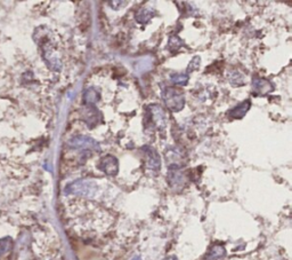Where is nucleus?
Wrapping results in <instances>:
<instances>
[{"label":"nucleus","mask_w":292,"mask_h":260,"mask_svg":"<svg viewBox=\"0 0 292 260\" xmlns=\"http://www.w3.org/2000/svg\"><path fill=\"white\" fill-rule=\"evenodd\" d=\"M162 99L165 101L166 107L174 113L181 111L185 106L184 93L181 89L176 87H166L162 91Z\"/></svg>","instance_id":"1"},{"label":"nucleus","mask_w":292,"mask_h":260,"mask_svg":"<svg viewBox=\"0 0 292 260\" xmlns=\"http://www.w3.org/2000/svg\"><path fill=\"white\" fill-rule=\"evenodd\" d=\"M97 185L91 180H77L66 186L65 194L83 197H93L97 192Z\"/></svg>","instance_id":"2"},{"label":"nucleus","mask_w":292,"mask_h":260,"mask_svg":"<svg viewBox=\"0 0 292 260\" xmlns=\"http://www.w3.org/2000/svg\"><path fill=\"white\" fill-rule=\"evenodd\" d=\"M146 119L147 125H151L155 130H164L167 125V114L164 108L159 104H151L146 109Z\"/></svg>","instance_id":"3"},{"label":"nucleus","mask_w":292,"mask_h":260,"mask_svg":"<svg viewBox=\"0 0 292 260\" xmlns=\"http://www.w3.org/2000/svg\"><path fill=\"white\" fill-rule=\"evenodd\" d=\"M69 146L71 148H76V149H90L94 151H100L101 147L97 141L91 139L86 136H77L73 137L69 141Z\"/></svg>","instance_id":"4"},{"label":"nucleus","mask_w":292,"mask_h":260,"mask_svg":"<svg viewBox=\"0 0 292 260\" xmlns=\"http://www.w3.org/2000/svg\"><path fill=\"white\" fill-rule=\"evenodd\" d=\"M101 111L94 104H84L83 108V120L88 127H94L101 121Z\"/></svg>","instance_id":"5"},{"label":"nucleus","mask_w":292,"mask_h":260,"mask_svg":"<svg viewBox=\"0 0 292 260\" xmlns=\"http://www.w3.org/2000/svg\"><path fill=\"white\" fill-rule=\"evenodd\" d=\"M98 167H100V170L104 172L105 174L114 177L119 172V162L117 158L112 156V155H105L104 157L101 158Z\"/></svg>","instance_id":"6"},{"label":"nucleus","mask_w":292,"mask_h":260,"mask_svg":"<svg viewBox=\"0 0 292 260\" xmlns=\"http://www.w3.org/2000/svg\"><path fill=\"white\" fill-rule=\"evenodd\" d=\"M143 150H144L145 157H146V167L148 170L153 172H159L161 167V158L157 153V150H154L153 148L151 147H143Z\"/></svg>","instance_id":"7"},{"label":"nucleus","mask_w":292,"mask_h":260,"mask_svg":"<svg viewBox=\"0 0 292 260\" xmlns=\"http://www.w3.org/2000/svg\"><path fill=\"white\" fill-rule=\"evenodd\" d=\"M185 174L183 173L182 168L178 165H172V166H170L168 172V182L171 188L183 187L185 185Z\"/></svg>","instance_id":"8"},{"label":"nucleus","mask_w":292,"mask_h":260,"mask_svg":"<svg viewBox=\"0 0 292 260\" xmlns=\"http://www.w3.org/2000/svg\"><path fill=\"white\" fill-rule=\"evenodd\" d=\"M252 90L257 95H265L274 90V85L268 79L254 77L252 79Z\"/></svg>","instance_id":"9"},{"label":"nucleus","mask_w":292,"mask_h":260,"mask_svg":"<svg viewBox=\"0 0 292 260\" xmlns=\"http://www.w3.org/2000/svg\"><path fill=\"white\" fill-rule=\"evenodd\" d=\"M250 107H251V102L249 100L243 101L242 103L239 104V106L234 107L233 109H230L229 111V115L233 118H242L244 117V115L248 113V110L250 109Z\"/></svg>","instance_id":"10"},{"label":"nucleus","mask_w":292,"mask_h":260,"mask_svg":"<svg viewBox=\"0 0 292 260\" xmlns=\"http://www.w3.org/2000/svg\"><path fill=\"white\" fill-rule=\"evenodd\" d=\"M155 15V12L152 8L144 7L141 8L139 11L136 13V21L141 24H146V23L150 22V20Z\"/></svg>","instance_id":"11"},{"label":"nucleus","mask_w":292,"mask_h":260,"mask_svg":"<svg viewBox=\"0 0 292 260\" xmlns=\"http://www.w3.org/2000/svg\"><path fill=\"white\" fill-rule=\"evenodd\" d=\"M225 253H226V250L223 245L216 244L209 250V252L207 253L203 260H218L220 258H223V257L225 256Z\"/></svg>","instance_id":"12"},{"label":"nucleus","mask_w":292,"mask_h":260,"mask_svg":"<svg viewBox=\"0 0 292 260\" xmlns=\"http://www.w3.org/2000/svg\"><path fill=\"white\" fill-rule=\"evenodd\" d=\"M101 94L94 87H89L84 91L83 93V103L84 104H95L100 100Z\"/></svg>","instance_id":"13"},{"label":"nucleus","mask_w":292,"mask_h":260,"mask_svg":"<svg viewBox=\"0 0 292 260\" xmlns=\"http://www.w3.org/2000/svg\"><path fill=\"white\" fill-rule=\"evenodd\" d=\"M170 78H171V82L176 84V85L184 86L188 83L189 77L188 73H172V75L170 76Z\"/></svg>","instance_id":"14"},{"label":"nucleus","mask_w":292,"mask_h":260,"mask_svg":"<svg viewBox=\"0 0 292 260\" xmlns=\"http://www.w3.org/2000/svg\"><path fill=\"white\" fill-rule=\"evenodd\" d=\"M229 79L230 84H233V85L241 86V85H243V84H244L243 76L241 75L239 71H236V70H233V71L229 72Z\"/></svg>","instance_id":"15"},{"label":"nucleus","mask_w":292,"mask_h":260,"mask_svg":"<svg viewBox=\"0 0 292 260\" xmlns=\"http://www.w3.org/2000/svg\"><path fill=\"white\" fill-rule=\"evenodd\" d=\"M182 46H183V40L179 38V37H177V36L170 37V39H169V43H168L169 49H171L172 52H175V50L181 48Z\"/></svg>","instance_id":"16"},{"label":"nucleus","mask_w":292,"mask_h":260,"mask_svg":"<svg viewBox=\"0 0 292 260\" xmlns=\"http://www.w3.org/2000/svg\"><path fill=\"white\" fill-rule=\"evenodd\" d=\"M12 248V239L9 237L0 239V256L5 255Z\"/></svg>","instance_id":"17"},{"label":"nucleus","mask_w":292,"mask_h":260,"mask_svg":"<svg viewBox=\"0 0 292 260\" xmlns=\"http://www.w3.org/2000/svg\"><path fill=\"white\" fill-rule=\"evenodd\" d=\"M200 61H201L200 56L193 57V60L188 64V71H194V70H198L200 67Z\"/></svg>","instance_id":"18"},{"label":"nucleus","mask_w":292,"mask_h":260,"mask_svg":"<svg viewBox=\"0 0 292 260\" xmlns=\"http://www.w3.org/2000/svg\"><path fill=\"white\" fill-rule=\"evenodd\" d=\"M166 260H178L176 257H169V258H167Z\"/></svg>","instance_id":"19"},{"label":"nucleus","mask_w":292,"mask_h":260,"mask_svg":"<svg viewBox=\"0 0 292 260\" xmlns=\"http://www.w3.org/2000/svg\"><path fill=\"white\" fill-rule=\"evenodd\" d=\"M132 260H141V259H139V258H137V257H136V258H134Z\"/></svg>","instance_id":"20"}]
</instances>
